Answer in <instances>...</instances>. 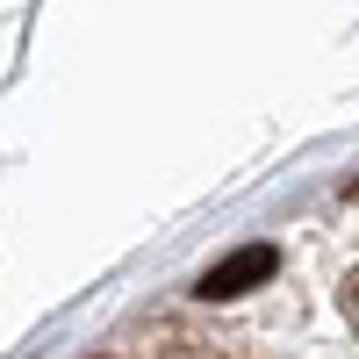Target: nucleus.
Instances as JSON below:
<instances>
[{
	"mask_svg": "<svg viewBox=\"0 0 359 359\" xmlns=\"http://www.w3.org/2000/svg\"><path fill=\"white\" fill-rule=\"evenodd\" d=\"M273 245H245V252H230L223 266H208L201 273V294L208 302H230V294H245V287H259V280H273Z\"/></svg>",
	"mask_w": 359,
	"mask_h": 359,
	"instance_id": "nucleus-1",
	"label": "nucleus"
},
{
	"mask_svg": "<svg viewBox=\"0 0 359 359\" xmlns=\"http://www.w3.org/2000/svg\"><path fill=\"white\" fill-rule=\"evenodd\" d=\"M338 302H345V316H352V331H359V266L345 273V287H338Z\"/></svg>",
	"mask_w": 359,
	"mask_h": 359,
	"instance_id": "nucleus-2",
	"label": "nucleus"
}]
</instances>
